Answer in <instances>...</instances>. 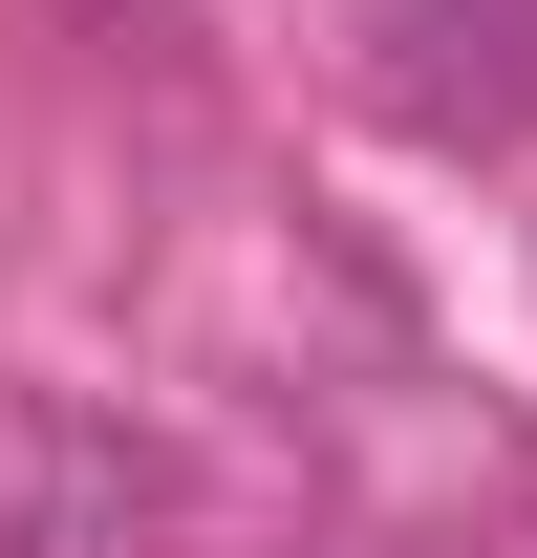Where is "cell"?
<instances>
[{
  "mask_svg": "<svg viewBox=\"0 0 537 558\" xmlns=\"http://www.w3.org/2000/svg\"><path fill=\"white\" fill-rule=\"evenodd\" d=\"M0 558H215V473L151 409L0 387Z\"/></svg>",
  "mask_w": 537,
  "mask_h": 558,
  "instance_id": "obj_1",
  "label": "cell"
},
{
  "mask_svg": "<svg viewBox=\"0 0 537 558\" xmlns=\"http://www.w3.org/2000/svg\"><path fill=\"white\" fill-rule=\"evenodd\" d=\"M366 86L430 150H516L537 130V0H387L366 22Z\"/></svg>",
  "mask_w": 537,
  "mask_h": 558,
  "instance_id": "obj_2",
  "label": "cell"
},
{
  "mask_svg": "<svg viewBox=\"0 0 537 558\" xmlns=\"http://www.w3.org/2000/svg\"><path fill=\"white\" fill-rule=\"evenodd\" d=\"M86 44H130V65H194V0H86Z\"/></svg>",
  "mask_w": 537,
  "mask_h": 558,
  "instance_id": "obj_3",
  "label": "cell"
}]
</instances>
